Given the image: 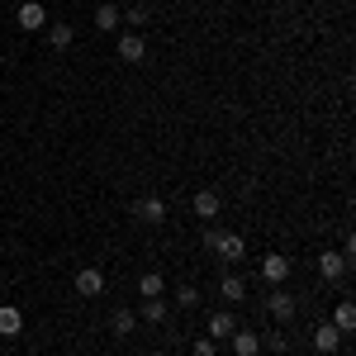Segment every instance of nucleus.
Listing matches in <instances>:
<instances>
[{
  "instance_id": "nucleus-1",
  "label": "nucleus",
  "mask_w": 356,
  "mask_h": 356,
  "mask_svg": "<svg viewBox=\"0 0 356 356\" xmlns=\"http://www.w3.org/2000/svg\"><path fill=\"white\" fill-rule=\"evenodd\" d=\"M204 243H209V252H219V261H228V266L247 257V243L238 238V233H214V228H209V233H204Z\"/></svg>"
},
{
  "instance_id": "nucleus-2",
  "label": "nucleus",
  "mask_w": 356,
  "mask_h": 356,
  "mask_svg": "<svg viewBox=\"0 0 356 356\" xmlns=\"http://www.w3.org/2000/svg\"><path fill=\"white\" fill-rule=\"evenodd\" d=\"M76 295H81V300H100V295H105V271H100V266L76 271Z\"/></svg>"
},
{
  "instance_id": "nucleus-3",
  "label": "nucleus",
  "mask_w": 356,
  "mask_h": 356,
  "mask_svg": "<svg viewBox=\"0 0 356 356\" xmlns=\"http://www.w3.org/2000/svg\"><path fill=\"white\" fill-rule=\"evenodd\" d=\"M295 309H300V304H295L290 290H271V295H266V314H271L275 323H290V318H295Z\"/></svg>"
},
{
  "instance_id": "nucleus-4",
  "label": "nucleus",
  "mask_w": 356,
  "mask_h": 356,
  "mask_svg": "<svg viewBox=\"0 0 356 356\" xmlns=\"http://www.w3.org/2000/svg\"><path fill=\"white\" fill-rule=\"evenodd\" d=\"M134 219L138 223H162L166 219V200L162 195H143V200L134 204Z\"/></svg>"
},
{
  "instance_id": "nucleus-5",
  "label": "nucleus",
  "mask_w": 356,
  "mask_h": 356,
  "mask_svg": "<svg viewBox=\"0 0 356 356\" xmlns=\"http://www.w3.org/2000/svg\"><path fill=\"white\" fill-rule=\"evenodd\" d=\"M15 24L19 29H48V10H43L38 0H24V5L15 10Z\"/></svg>"
},
{
  "instance_id": "nucleus-6",
  "label": "nucleus",
  "mask_w": 356,
  "mask_h": 356,
  "mask_svg": "<svg viewBox=\"0 0 356 356\" xmlns=\"http://www.w3.org/2000/svg\"><path fill=\"white\" fill-rule=\"evenodd\" d=\"M143 57H147V38L134 33V29L119 33V62H143Z\"/></svg>"
},
{
  "instance_id": "nucleus-7",
  "label": "nucleus",
  "mask_w": 356,
  "mask_h": 356,
  "mask_svg": "<svg viewBox=\"0 0 356 356\" xmlns=\"http://www.w3.org/2000/svg\"><path fill=\"white\" fill-rule=\"evenodd\" d=\"M219 204H223V200H219V191H200V195L191 200L195 219H219Z\"/></svg>"
},
{
  "instance_id": "nucleus-8",
  "label": "nucleus",
  "mask_w": 356,
  "mask_h": 356,
  "mask_svg": "<svg viewBox=\"0 0 356 356\" xmlns=\"http://www.w3.org/2000/svg\"><path fill=\"white\" fill-rule=\"evenodd\" d=\"M318 275H323V280H342V275H347V257H342V252H323V257H318Z\"/></svg>"
},
{
  "instance_id": "nucleus-9",
  "label": "nucleus",
  "mask_w": 356,
  "mask_h": 356,
  "mask_svg": "<svg viewBox=\"0 0 356 356\" xmlns=\"http://www.w3.org/2000/svg\"><path fill=\"white\" fill-rule=\"evenodd\" d=\"M24 332V314L15 304H0V337H19Z\"/></svg>"
},
{
  "instance_id": "nucleus-10",
  "label": "nucleus",
  "mask_w": 356,
  "mask_h": 356,
  "mask_svg": "<svg viewBox=\"0 0 356 356\" xmlns=\"http://www.w3.org/2000/svg\"><path fill=\"white\" fill-rule=\"evenodd\" d=\"M261 352V337L252 328H233V356H257Z\"/></svg>"
},
{
  "instance_id": "nucleus-11",
  "label": "nucleus",
  "mask_w": 356,
  "mask_h": 356,
  "mask_svg": "<svg viewBox=\"0 0 356 356\" xmlns=\"http://www.w3.org/2000/svg\"><path fill=\"white\" fill-rule=\"evenodd\" d=\"M233 328H238V318H233L228 309H214V314H209V337H214V342H219V337H233Z\"/></svg>"
},
{
  "instance_id": "nucleus-12",
  "label": "nucleus",
  "mask_w": 356,
  "mask_h": 356,
  "mask_svg": "<svg viewBox=\"0 0 356 356\" xmlns=\"http://www.w3.org/2000/svg\"><path fill=\"white\" fill-rule=\"evenodd\" d=\"M261 275H266L271 285H280V280L290 275V257H280V252H271V257L261 261Z\"/></svg>"
},
{
  "instance_id": "nucleus-13",
  "label": "nucleus",
  "mask_w": 356,
  "mask_h": 356,
  "mask_svg": "<svg viewBox=\"0 0 356 356\" xmlns=\"http://www.w3.org/2000/svg\"><path fill=\"white\" fill-rule=\"evenodd\" d=\"M110 332H114V337L138 332V314H134V309H114V314H110Z\"/></svg>"
},
{
  "instance_id": "nucleus-14",
  "label": "nucleus",
  "mask_w": 356,
  "mask_h": 356,
  "mask_svg": "<svg viewBox=\"0 0 356 356\" xmlns=\"http://www.w3.org/2000/svg\"><path fill=\"white\" fill-rule=\"evenodd\" d=\"M219 295L228 304H243L247 300V280H243V275H223V280H219Z\"/></svg>"
},
{
  "instance_id": "nucleus-15",
  "label": "nucleus",
  "mask_w": 356,
  "mask_h": 356,
  "mask_svg": "<svg viewBox=\"0 0 356 356\" xmlns=\"http://www.w3.org/2000/svg\"><path fill=\"white\" fill-rule=\"evenodd\" d=\"M314 347H318V352H337V347H342V332L332 328V323H318V328H314Z\"/></svg>"
},
{
  "instance_id": "nucleus-16",
  "label": "nucleus",
  "mask_w": 356,
  "mask_h": 356,
  "mask_svg": "<svg viewBox=\"0 0 356 356\" xmlns=\"http://www.w3.org/2000/svg\"><path fill=\"white\" fill-rule=\"evenodd\" d=\"M119 24H124V19H119V5H100V10H95V29H100V33H114Z\"/></svg>"
},
{
  "instance_id": "nucleus-17",
  "label": "nucleus",
  "mask_w": 356,
  "mask_h": 356,
  "mask_svg": "<svg viewBox=\"0 0 356 356\" xmlns=\"http://www.w3.org/2000/svg\"><path fill=\"white\" fill-rule=\"evenodd\" d=\"M162 290H166L162 271H147V275H143V280H138V295H143V300H157Z\"/></svg>"
},
{
  "instance_id": "nucleus-18",
  "label": "nucleus",
  "mask_w": 356,
  "mask_h": 356,
  "mask_svg": "<svg viewBox=\"0 0 356 356\" xmlns=\"http://www.w3.org/2000/svg\"><path fill=\"white\" fill-rule=\"evenodd\" d=\"M119 19L134 29V33H143V24H147L152 15H147V5H129V10H119Z\"/></svg>"
},
{
  "instance_id": "nucleus-19",
  "label": "nucleus",
  "mask_w": 356,
  "mask_h": 356,
  "mask_svg": "<svg viewBox=\"0 0 356 356\" xmlns=\"http://www.w3.org/2000/svg\"><path fill=\"white\" fill-rule=\"evenodd\" d=\"M332 328H337V332H352V328H356V304H352V300L337 304V314H332Z\"/></svg>"
},
{
  "instance_id": "nucleus-20",
  "label": "nucleus",
  "mask_w": 356,
  "mask_h": 356,
  "mask_svg": "<svg viewBox=\"0 0 356 356\" xmlns=\"http://www.w3.org/2000/svg\"><path fill=\"white\" fill-rule=\"evenodd\" d=\"M72 38H76V29H72V24H53V29H48V43H53L57 53L72 48Z\"/></svg>"
},
{
  "instance_id": "nucleus-21",
  "label": "nucleus",
  "mask_w": 356,
  "mask_h": 356,
  "mask_svg": "<svg viewBox=\"0 0 356 356\" xmlns=\"http://www.w3.org/2000/svg\"><path fill=\"white\" fill-rule=\"evenodd\" d=\"M166 318V300L157 295V300H143V323H162Z\"/></svg>"
},
{
  "instance_id": "nucleus-22",
  "label": "nucleus",
  "mask_w": 356,
  "mask_h": 356,
  "mask_svg": "<svg viewBox=\"0 0 356 356\" xmlns=\"http://www.w3.org/2000/svg\"><path fill=\"white\" fill-rule=\"evenodd\" d=\"M176 300H181V309H195V304H200V290L186 285V290H176Z\"/></svg>"
},
{
  "instance_id": "nucleus-23",
  "label": "nucleus",
  "mask_w": 356,
  "mask_h": 356,
  "mask_svg": "<svg viewBox=\"0 0 356 356\" xmlns=\"http://www.w3.org/2000/svg\"><path fill=\"white\" fill-rule=\"evenodd\" d=\"M195 356H214V337H200L195 342Z\"/></svg>"
},
{
  "instance_id": "nucleus-24",
  "label": "nucleus",
  "mask_w": 356,
  "mask_h": 356,
  "mask_svg": "<svg viewBox=\"0 0 356 356\" xmlns=\"http://www.w3.org/2000/svg\"><path fill=\"white\" fill-rule=\"evenodd\" d=\"M147 356H166V352H147Z\"/></svg>"
},
{
  "instance_id": "nucleus-25",
  "label": "nucleus",
  "mask_w": 356,
  "mask_h": 356,
  "mask_svg": "<svg viewBox=\"0 0 356 356\" xmlns=\"http://www.w3.org/2000/svg\"><path fill=\"white\" fill-rule=\"evenodd\" d=\"M0 356H15V352H0Z\"/></svg>"
}]
</instances>
